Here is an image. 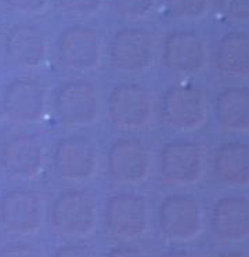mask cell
I'll return each instance as SVG.
<instances>
[{"label":"cell","instance_id":"2e32d148","mask_svg":"<svg viewBox=\"0 0 249 257\" xmlns=\"http://www.w3.org/2000/svg\"><path fill=\"white\" fill-rule=\"evenodd\" d=\"M210 229L223 243L249 239V199L242 195H227L215 202L210 212Z\"/></svg>","mask_w":249,"mask_h":257},{"label":"cell","instance_id":"4fadbf2b","mask_svg":"<svg viewBox=\"0 0 249 257\" xmlns=\"http://www.w3.org/2000/svg\"><path fill=\"white\" fill-rule=\"evenodd\" d=\"M162 56L165 67L180 76L197 75L208 65L206 42L191 31H179L166 36Z\"/></svg>","mask_w":249,"mask_h":257},{"label":"cell","instance_id":"f546056e","mask_svg":"<svg viewBox=\"0 0 249 257\" xmlns=\"http://www.w3.org/2000/svg\"><path fill=\"white\" fill-rule=\"evenodd\" d=\"M216 257H249L248 254L245 253H241V251H227V253H221L219 256Z\"/></svg>","mask_w":249,"mask_h":257},{"label":"cell","instance_id":"d4e9b609","mask_svg":"<svg viewBox=\"0 0 249 257\" xmlns=\"http://www.w3.org/2000/svg\"><path fill=\"white\" fill-rule=\"evenodd\" d=\"M13 12L20 14H39L47 9L49 0H5Z\"/></svg>","mask_w":249,"mask_h":257},{"label":"cell","instance_id":"cb8c5ba5","mask_svg":"<svg viewBox=\"0 0 249 257\" xmlns=\"http://www.w3.org/2000/svg\"><path fill=\"white\" fill-rule=\"evenodd\" d=\"M220 6L231 21L249 23V0H220Z\"/></svg>","mask_w":249,"mask_h":257},{"label":"cell","instance_id":"83f0119b","mask_svg":"<svg viewBox=\"0 0 249 257\" xmlns=\"http://www.w3.org/2000/svg\"><path fill=\"white\" fill-rule=\"evenodd\" d=\"M105 257H144L143 253L133 246L119 245L111 247Z\"/></svg>","mask_w":249,"mask_h":257},{"label":"cell","instance_id":"ac0fdd59","mask_svg":"<svg viewBox=\"0 0 249 257\" xmlns=\"http://www.w3.org/2000/svg\"><path fill=\"white\" fill-rule=\"evenodd\" d=\"M212 170L221 184L234 188L249 187V146L243 143H224L216 148Z\"/></svg>","mask_w":249,"mask_h":257},{"label":"cell","instance_id":"9a60e30c","mask_svg":"<svg viewBox=\"0 0 249 257\" xmlns=\"http://www.w3.org/2000/svg\"><path fill=\"white\" fill-rule=\"evenodd\" d=\"M0 166L10 179L21 181L36 179L44 166V148L42 143L29 135L11 137L2 148Z\"/></svg>","mask_w":249,"mask_h":257},{"label":"cell","instance_id":"d6986e66","mask_svg":"<svg viewBox=\"0 0 249 257\" xmlns=\"http://www.w3.org/2000/svg\"><path fill=\"white\" fill-rule=\"evenodd\" d=\"M215 115L220 127L230 133L249 132V89L230 87L219 93Z\"/></svg>","mask_w":249,"mask_h":257},{"label":"cell","instance_id":"44dd1931","mask_svg":"<svg viewBox=\"0 0 249 257\" xmlns=\"http://www.w3.org/2000/svg\"><path fill=\"white\" fill-rule=\"evenodd\" d=\"M156 0H112V6L119 17L129 21L147 18L154 10Z\"/></svg>","mask_w":249,"mask_h":257},{"label":"cell","instance_id":"7402d4cb","mask_svg":"<svg viewBox=\"0 0 249 257\" xmlns=\"http://www.w3.org/2000/svg\"><path fill=\"white\" fill-rule=\"evenodd\" d=\"M168 9L180 20H199L209 9V0H166Z\"/></svg>","mask_w":249,"mask_h":257},{"label":"cell","instance_id":"7c38bea8","mask_svg":"<svg viewBox=\"0 0 249 257\" xmlns=\"http://www.w3.org/2000/svg\"><path fill=\"white\" fill-rule=\"evenodd\" d=\"M57 53L65 67L89 72L99 67L103 57V43L99 32L86 25L64 29L57 39Z\"/></svg>","mask_w":249,"mask_h":257},{"label":"cell","instance_id":"9c48e42d","mask_svg":"<svg viewBox=\"0 0 249 257\" xmlns=\"http://www.w3.org/2000/svg\"><path fill=\"white\" fill-rule=\"evenodd\" d=\"M44 220V201L33 191H9L0 199V224L11 234L21 236L38 234Z\"/></svg>","mask_w":249,"mask_h":257},{"label":"cell","instance_id":"3957f363","mask_svg":"<svg viewBox=\"0 0 249 257\" xmlns=\"http://www.w3.org/2000/svg\"><path fill=\"white\" fill-rule=\"evenodd\" d=\"M208 117L204 91L195 84H175L166 90L160 101V119L166 127L177 132H194L202 127Z\"/></svg>","mask_w":249,"mask_h":257},{"label":"cell","instance_id":"8992f818","mask_svg":"<svg viewBox=\"0 0 249 257\" xmlns=\"http://www.w3.org/2000/svg\"><path fill=\"white\" fill-rule=\"evenodd\" d=\"M155 43L152 36L143 29L122 28L110 43L108 58L111 67L123 75H140L154 65Z\"/></svg>","mask_w":249,"mask_h":257},{"label":"cell","instance_id":"603a6c76","mask_svg":"<svg viewBox=\"0 0 249 257\" xmlns=\"http://www.w3.org/2000/svg\"><path fill=\"white\" fill-rule=\"evenodd\" d=\"M104 0H58L60 9L72 16H92L103 6Z\"/></svg>","mask_w":249,"mask_h":257},{"label":"cell","instance_id":"f1b7e54d","mask_svg":"<svg viewBox=\"0 0 249 257\" xmlns=\"http://www.w3.org/2000/svg\"><path fill=\"white\" fill-rule=\"evenodd\" d=\"M159 257H195L191 254L190 251L182 250V249H171V250H165Z\"/></svg>","mask_w":249,"mask_h":257},{"label":"cell","instance_id":"30bf717a","mask_svg":"<svg viewBox=\"0 0 249 257\" xmlns=\"http://www.w3.org/2000/svg\"><path fill=\"white\" fill-rule=\"evenodd\" d=\"M99 151L89 137L69 136L58 141L53 154L55 173L65 181L80 183L96 176L99 170Z\"/></svg>","mask_w":249,"mask_h":257},{"label":"cell","instance_id":"6da1fadb","mask_svg":"<svg viewBox=\"0 0 249 257\" xmlns=\"http://www.w3.org/2000/svg\"><path fill=\"white\" fill-rule=\"evenodd\" d=\"M99 206L89 191L71 188L55 198L50 210V224L66 238H86L97 228Z\"/></svg>","mask_w":249,"mask_h":257},{"label":"cell","instance_id":"4316f807","mask_svg":"<svg viewBox=\"0 0 249 257\" xmlns=\"http://www.w3.org/2000/svg\"><path fill=\"white\" fill-rule=\"evenodd\" d=\"M51 257H94V253L88 245L69 243L57 247Z\"/></svg>","mask_w":249,"mask_h":257},{"label":"cell","instance_id":"ba28073f","mask_svg":"<svg viewBox=\"0 0 249 257\" xmlns=\"http://www.w3.org/2000/svg\"><path fill=\"white\" fill-rule=\"evenodd\" d=\"M60 120L71 127H86L97 122L101 109L99 91L92 82L75 79L61 84L54 95Z\"/></svg>","mask_w":249,"mask_h":257},{"label":"cell","instance_id":"5bb4252c","mask_svg":"<svg viewBox=\"0 0 249 257\" xmlns=\"http://www.w3.org/2000/svg\"><path fill=\"white\" fill-rule=\"evenodd\" d=\"M46 106L47 91L33 79L13 80L2 95V108L11 122H38L43 117Z\"/></svg>","mask_w":249,"mask_h":257},{"label":"cell","instance_id":"8fae6325","mask_svg":"<svg viewBox=\"0 0 249 257\" xmlns=\"http://www.w3.org/2000/svg\"><path fill=\"white\" fill-rule=\"evenodd\" d=\"M110 177L118 184L138 185L148 179L152 159L148 148L136 139H118L107 155Z\"/></svg>","mask_w":249,"mask_h":257},{"label":"cell","instance_id":"277c9868","mask_svg":"<svg viewBox=\"0 0 249 257\" xmlns=\"http://www.w3.org/2000/svg\"><path fill=\"white\" fill-rule=\"evenodd\" d=\"M108 117L123 132H138L154 117V97L147 87L137 83H119L108 95Z\"/></svg>","mask_w":249,"mask_h":257},{"label":"cell","instance_id":"e0dca14e","mask_svg":"<svg viewBox=\"0 0 249 257\" xmlns=\"http://www.w3.org/2000/svg\"><path fill=\"white\" fill-rule=\"evenodd\" d=\"M5 56L13 67L24 69L40 67L47 57L46 36L33 25L17 24L5 36Z\"/></svg>","mask_w":249,"mask_h":257},{"label":"cell","instance_id":"7a4b0ae2","mask_svg":"<svg viewBox=\"0 0 249 257\" xmlns=\"http://www.w3.org/2000/svg\"><path fill=\"white\" fill-rule=\"evenodd\" d=\"M158 227L162 236L169 242H193L204 231L201 203L187 194L165 196L158 209Z\"/></svg>","mask_w":249,"mask_h":257},{"label":"cell","instance_id":"5b68a950","mask_svg":"<svg viewBox=\"0 0 249 257\" xmlns=\"http://www.w3.org/2000/svg\"><path fill=\"white\" fill-rule=\"evenodd\" d=\"M206 150L195 141L175 140L162 147L159 173L166 184L187 187L204 179Z\"/></svg>","mask_w":249,"mask_h":257},{"label":"cell","instance_id":"52a82bcc","mask_svg":"<svg viewBox=\"0 0 249 257\" xmlns=\"http://www.w3.org/2000/svg\"><path fill=\"white\" fill-rule=\"evenodd\" d=\"M105 223L110 234L123 240H136L149 227L148 202L136 192H118L105 205Z\"/></svg>","mask_w":249,"mask_h":257},{"label":"cell","instance_id":"484cf974","mask_svg":"<svg viewBox=\"0 0 249 257\" xmlns=\"http://www.w3.org/2000/svg\"><path fill=\"white\" fill-rule=\"evenodd\" d=\"M0 257H42V253L29 243H9L0 247Z\"/></svg>","mask_w":249,"mask_h":257},{"label":"cell","instance_id":"ffe728a7","mask_svg":"<svg viewBox=\"0 0 249 257\" xmlns=\"http://www.w3.org/2000/svg\"><path fill=\"white\" fill-rule=\"evenodd\" d=\"M216 64L228 78H249V35L243 32L224 35L216 49Z\"/></svg>","mask_w":249,"mask_h":257}]
</instances>
